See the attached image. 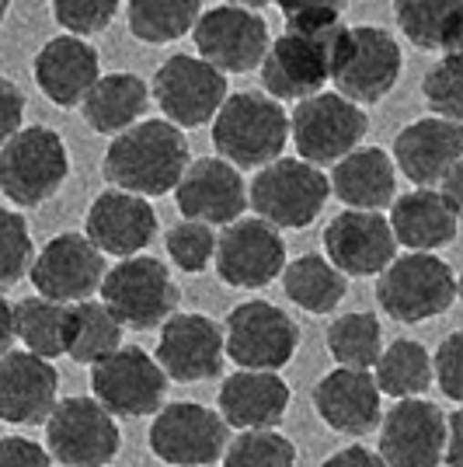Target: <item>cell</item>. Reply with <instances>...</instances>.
<instances>
[{
  "label": "cell",
  "instance_id": "bcb514c9",
  "mask_svg": "<svg viewBox=\"0 0 463 467\" xmlns=\"http://www.w3.org/2000/svg\"><path fill=\"white\" fill-rule=\"evenodd\" d=\"M25 122V91L15 80L0 78V143L15 137Z\"/></svg>",
  "mask_w": 463,
  "mask_h": 467
},
{
  "label": "cell",
  "instance_id": "4dcf8cb0",
  "mask_svg": "<svg viewBox=\"0 0 463 467\" xmlns=\"http://www.w3.org/2000/svg\"><path fill=\"white\" fill-rule=\"evenodd\" d=\"M394 21L418 49L460 53L463 0H394Z\"/></svg>",
  "mask_w": 463,
  "mask_h": 467
},
{
  "label": "cell",
  "instance_id": "9c48e42d",
  "mask_svg": "<svg viewBox=\"0 0 463 467\" xmlns=\"http://www.w3.org/2000/svg\"><path fill=\"white\" fill-rule=\"evenodd\" d=\"M369 130L363 105L338 91H314L300 98L290 116V137L296 154L310 164H334L352 147H359Z\"/></svg>",
  "mask_w": 463,
  "mask_h": 467
},
{
  "label": "cell",
  "instance_id": "8fae6325",
  "mask_svg": "<svg viewBox=\"0 0 463 467\" xmlns=\"http://www.w3.org/2000/svg\"><path fill=\"white\" fill-rule=\"evenodd\" d=\"M91 390L101 409L122 419H143L164 405L168 373L139 346H118L105 359L91 363Z\"/></svg>",
  "mask_w": 463,
  "mask_h": 467
},
{
  "label": "cell",
  "instance_id": "d6a6232c",
  "mask_svg": "<svg viewBox=\"0 0 463 467\" xmlns=\"http://www.w3.org/2000/svg\"><path fill=\"white\" fill-rule=\"evenodd\" d=\"M15 314V338H21L28 352H36L42 359H57L67 356L70 342V307L46 300V296H25L18 304H11Z\"/></svg>",
  "mask_w": 463,
  "mask_h": 467
},
{
  "label": "cell",
  "instance_id": "f1b7e54d",
  "mask_svg": "<svg viewBox=\"0 0 463 467\" xmlns=\"http://www.w3.org/2000/svg\"><path fill=\"white\" fill-rule=\"evenodd\" d=\"M328 185L348 210H384L397 195V168L380 147H352L334 161Z\"/></svg>",
  "mask_w": 463,
  "mask_h": 467
},
{
  "label": "cell",
  "instance_id": "ba28073f",
  "mask_svg": "<svg viewBox=\"0 0 463 467\" xmlns=\"http://www.w3.org/2000/svg\"><path fill=\"white\" fill-rule=\"evenodd\" d=\"M101 304L112 311L118 325L150 331L164 325L178 307V286L164 262L147 254H129L116 269L101 275Z\"/></svg>",
  "mask_w": 463,
  "mask_h": 467
},
{
  "label": "cell",
  "instance_id": "e575fe53",
  "mask_svg": "<svg viewBox=\"0 0 463 467\" xmlns=\"http://www.w3.org/2000/svg\"><path fill=\"white\" fill-rule=\"evenodd\" d=\"M373 380L386 398H415L425 394L432 384V356L415 338H397L386 349H380L373 363Z\"/></svg>",
  "mask_w": 463,
  "mask_h": 467
},
{
  "label": "cell",
  "instance_id": "603a6c76",
  "mask_svg": "<svg viewBox=\"0 0 463 467\" xmlns=\"http://www.w3.org/2000/svg\"><path fill=\"white\" fill-rule=\"evenodd\" d=\"M84 237L95 244L101 254H129L143 252L157 237V213L154 206L136 192L126 189H108L91 202L84 216Z\"/></svg>",
  "mask_w": 463,
  "mask_h": 467
},
{
  "label": "cell",
  "instance_id": "2e32d148",
  "mask_svg": "<svg viewBox=\"0 0 463 467\" xmlns=\"http://www.w3.org/2000/svg\"><path fill=\"white\" fill-rule=\"evenodd\" d=\"M216 273L227 286L237 290H262L269 286L286 265V241L269 220H231L227 231L216 237Z\"/></svg>",
  "mask_w": 463,
  "mask_h": 467
},
{
  "label": "cell",
  "instance_id": "484cf974",
  "mask_svg": "<svg viewBox=\"0 0 463 467\" xmlns=\"http://www.w3.org/2000/svg\"><path fill=\"white\" fill-rule=\"evenodd\" d=\"M32 78L53 105L74 109V105H80V98L87 95V88L101 78V59H98V49L87 39L63 32L36 53Z\"/></svg>",
  "mask_w": 463,
  "mask_h": 467
},
{
  "label": "cell",
  "instance_id": "ee69618b",
  "mask_svg": "<svg viewBox=\"0 0 463 467\" xmlns=\"http://www.w3.org/2000/svg\"><path fill=\"white\" fill-rule=\"evenodd\" d=\"M0 467H49V453L28 436H0Z\"/></svg>",
  "mask_w": 463,
  "mask_h": 467
},
{
  "label": "cell",
  "instance_id": "681fc988",
  "mask_svg": "<svg viewBox=\"0 0 463 467\" xmlns=\"http://www.w3.org/2000/svg\"><path fill=\"white\" fill-rule=\"evenodd\" d=\"M15 346V314H11V300L0 293V356Z\"/></svg>",
  "mask_w": 463,
  "mask_h": 467
},
{
  "label": "cell",
  "instance_id": "83f0119b",
  "mask_svg": "<svg viewBox=\"0 0 463 467\" xmlns=\"http://www.w3.org/2000/svg\"><path fill=\"white\" fill-rule=\"evenodd\" d=\"M386 223L394 231V241L405 244L407 252H436L457 241L460 210H453L439 195V189H415L390 199Z\"/></svg>",
  "mask_w": 463,
  "mask_h": 467
},
{
  "label": "cell",
  "instance_id": "7dc6e473",
  "mask_svg": "<svg viewBox=\"0 0 463 467\" xmlns=\"http://www.w3.org/2000/svg\"><path fill=\"white\" fill-rule=\"evenodd\" d=\"M321 467H386L380 453H373L369 447H345L338 453H331Z\"/></svg>",
  "mask_w": 463,
  "mask_h": 467
},
{
  "label": "cell",
  "instance_id": "30bf717a",
  "mask_svg": "<svg viewBox=\"0 0 463 467\" xmlns=\"http://www.w3.org/2000/svg\"><path fill=\"white\" fill-rule=\"evenodd\" d=\"M296 321L269 300H244L227 314L223 356H231L241 370H283L296 356Z\"/></svg>",
  "mask_w": 463,
  "mask_h": 467
},
{
  "label": "cell",
  "instance_id": "277c9868",
  "mask_svg": "<svg viewBox=\"0 0 463 467\" xmlns=\"http://www.w3.org/2000/svg\"><path fill=\"white\" fill-rule=\"evenodd\" d=\"M331 195L328 175L304 157H275L258 168L248 206L275 231H304L310 227Z\"/></svg>",
  "mask_w": 463,
  "mask_h": 467
},
{
  "label": "cell",
  "instance_id": "f907efd6",
  "mask_svg": "<svg viewBox=\"0 0 463 467\" xmlns=\"http://www.w3.org/2000/svg\"><path fill=\"white\" fill-rule=\"evenodd\" d=\"M223 4H237V7H252V11H258V7H265V4H272V0H223Z\"/></svg>",
  "mask_w": 463,
  "mask_h": 467
},
{
  "label": "cell",
  "instance_id": "b9f144b4",
  "mask_svg": "<svg viewBox=\"0 0 463 467\" xmlns=\"http://www.w3.org/2000/svg\"><path fill=\"white\" fill-rule=\"evenodd\" d=\"M53 18L59 28H67L70 36H98L116 21L122 0H49Z\"/></svg>",
  "mask_w": 463,
  "mask_h": 467
},
{
  "label": "cell",
  "instance_id": "cb8c5ba5",
  "mask_svg": "<svg viewBox=\"0 0 463 467\" xmlns=\"http://www.w3.org/2000/svg\"><path fill=\"white\" fill-rule=\"evenodd\" d=\"M59 373L36 352L7 349L0 356V422L42 426L57 405Z\"/></svg>",
  "mask_w": 463,
  "mask_h": 467
},
{
  "label": "cell",
  "instance_id": "ab89813d",
  "mask_svg": "<svg viewBox=\"0 0 463 467\" xmlns=\"http://www.w3.org/2000/svg\"><path fill=\"white\" fill-rule=\"evenodd\" d=\"M32 234L18 210H4L0 206V290L15 286L21 275L32 265Z\"/></svg>",
  "mask_w": 463,
  "mask_h": 467
},
{
  "label": "cell",
  "instance_id": "f546056e",
  "mask_svg": "<svg viewBox=\"0 0 463 467\" xmlns=\"http://www.w3.org/2000/svg\"><path fill=\"white\" fill-rule=\"evenodd\" d=\"M147 105H150V88H147V80L129 74V70L101 74L87 88V95L80 98L84 122L101 137H116L126 126L139 122Z\"/></svg>",
  "mask_w": 463,
  "mask_h": 467
},
{
  "label": "cell",
  "instance_id": "44dd1931",
  "mask_svg": "<svg viewBox=\"0 0 463 467\" xmlns=\"http://www.w3.org/2000/svg\"><path fill=\"white\" fill-rule=\"evenodd\" d=\"M154 359L181 384L216 377L223 370V328L206 314H171L160 325Z\"/></svg>",
  "mask_w": 463,
  "mask_h": 467
},
{
  "label": "cell",
  "instance_id": "d6986e66",
  "mask_svg": "<svg viewBox=\"0 0 463 467\" xmlns=\"http://www.w3.org/2000/svg\"><path fill=\"white\" fill-rule=\"evenodd\" d=\"M178 213L199 223H231L248 210V185L241 168H233L223 157H199L189 161L178 185L171 189Z\"/></svg>",
  "mask_w": 463,
  "mask_h": 467
},
{
  "label": "cell",
  "instance_id": "74e56055",
  "mask_svg": "<svg viewBox=\"0 0 463 467\" xmlns=\"http://www.w3.org/2000/svg\"><path fill=\"white\" fill-rule=\"evenodd\" d=\"M223 467H293L296 464V447L286 436L272 429H244L231 447H223Z\"/></svg>",
  "mask_w": 463,
  "mask_h": 467
},
{
  "label": "cell",
  "instance_id": "ffe728a7",
  "mask_svg": "<svg viewBox=\"0 0 463 467\" xmlns=\"http://www.w3.org/2000/svg\"><path fill=\"white\" fill-rule=\"evenodd\" d=\"M324 252L342 275H380L397 254V241L380 210H342L324 227Z\"/></svg>",
  "mask_w": 463,
  "mask_h": 467
},
{
  "label": "cell",
  "instance_id": "836d02e7",
  "mask_svg": "<svg viewBox=\"0 0 463 467\" xmlns=\"http://www.w3.org/2000/svg\"><path fill=\"white\" fill-rule=\"evenodd\" d=\"M202 0H126V21L143 46H168L192 32Z\"/></svg>",
  "mask_w": 463,
  "mask_h": 467
},
{
  "label": "cell",
  "instance_id": "52a82bcc",
  "mask_svg": "<svg viewBox=\"0 0 463 467\" xmlns=\"http://www.w3.org/2000/svg\"><path fill=\"white\" fill-rule=\"evenodd\" d=\"M405 53L401 42L376 25H348L342 49L331 67V84L355 105L384 101L401 80Z\"/></svg>",
  "mask_w": 463,
  "mask_h": 467
},
{
  "label": "cell",
  "instance_id": "6da1fadb",
  "mask_svg": "<svg viewBox=\"0 0 463 467\" xmlns=\"http://www.w3.org/2000/svg\"><path fill=\"white\" fill-rule=\"evenodd\" d=\"M189 168V140L168 119H139L108 143L101 175L143 199L168 195Z\"/></svg>",
  "mask_w": 463,
  "mask_h": 467
},
{
  "label": "cell",
  "instance_id": "8992f818",
  "mask_svg": "<svg viewBox=\"0 0 463 467\" xmlns=\"http://www.w3.org/2000/svg\"><path fill=\"white\" fill-rule=\"evenodd\" d=\"M457 300V275L432 252L394 254L376 283V304L386 317L401 325H418L439 317Z\"/></svg>",
  "mask_w": 463,
  "mask_h": 467
},
{
  "label": "cell",
  "instance_id": "7a4b0ae2",
  "mask_svg": "<svg viewBox=\"0 0 463 467\" xmlns=\"http://www.w3.org/2000/svg\"><path fill=\"white\" fill-rule=\"evenodd\" d=\"M345 21H286V32L269 39L262 57V84L275 101H300V98L324 91L331 80V67L345 39Z\"/></svg>",
  "mask_w": 463,
  "mask_h": 467
},
{
  "label": "cell",
  "instance_id": "60d3db41",
  "mask_svg": "<svg viewBox=\"0 0 463 467\" xmlns=\"http://www.w3.org/2000/svg\"><path fill=\"white\" fill-rule=\"evenodd\" d=\"M164 244L171 262L181 273H202L212 262V248H216V234L210 223H199V220H181L174 223L171 231L164 234Z\"/></svg>",
  "mask_w": 463,
  "mask_h": 467
},
{
  "label": "cell",
  "instance_id": "7bdbcfd3",
  "mask_svg": "<svg viewBox=\"0 0 463 467\" xmlns=\"http://www.w3.org/2000/svg\"><path fill=\"white\" fill-rule=\"evenodd\" d=\"M460 352H463V335L460 331H453V335H446L439 352H436V359H432V367H436V380H439V388L449 401H460L463 398V363H460Z\"/></svg>",
  "mask_w": 463,
  "mask_h": 467
},
{
  "label": "cell",
  "instance_id": "5bb4252c",
  "mask_svg": "<svg viewBox=\"0 0 463 467\" xmlns=\"http://www.w3.org/2000/svg\"><path fill=\"white\" fill-rule=\"evenodd\" d=\"M227 91V74H220L212 63L202 57H168L154 74V98L157 109L178 130H199L206 126L216 109L223 105Z\"/></svg>",
  "mask_w": 463,
  "mask_h": 467
},
{
  "label": "cell",
  "instance_id": "d590c367",
  "mask_svg": "<svg viewBox=\"0 0 463 467\" xmlns=\"http://www.w3.org/2000/svg\"><path fill=\"white\" fill-rule=\"evenodd\" d=\"M122 346V325H118L112 311L98 300H77L70 304V342H67V356L74 363L91 367L98 359H105L112 349Z\"/></svg>",
  "mask_w": 463,
  "mask_h": 467
},
{
  "label": "cell",
  "instance_id": "ac0fdd59",
  "mask_svg": "<svg viewBox=\"0 0 463 467\" xmlns=\"http://www.w3.org/2000/svg\"><path fill=\"white\" fill-rule=\"evenodd\" d=\"M380 457L386 467H439L443 464L446 411L436 401L397 398L380 415Z\"/></svg>",
  "mask_w": 463,
  "mask_h": 467
},
{
  "label": "cell",
  "instance_id": "1f68e13d",
  "mask_svg": "<svg viewBox=\"0 0 463 467\" xmlns=\"http://www.w3.org/2000/svg\"><path fill=\"white\" fill-rule=\"evenodd\" d=\"M283 290L307 314H331L348 293V275H342L324 254H300L283 265Z\"/></svg>",
  "mask_w": 463,
  "mask_h": 467
},
{
  "label": "cell",
  "instance_id": "7c38bea8",
  "mask_svg": "<svg viewBox=\"0 0 463 467\" xmlns=\"http://www.w3.org/2000/svg\"><path fill=\"white\" fill-rule=\"evenodd\" d=\"M46 443L63 467H105L122 447V436L116 415L95 398H67L46 419Z\"/></svg>",
  "mask_w": 463,
  "mask_h": 467
},
{
  "label": "cell",
  "instance_id": "5b68a950",
  "mask_svg": "<svg viewBox=\"0 0 463 467\" xmlns=\"http://www.w3.org/2000/svg\"><path fill=\"white\" fill-rule=\"evenodd\" d=\"M70 175L67 143L49 126H25L0 143V192L15 206H42Z\"/></svg>",
  "mask_w": 463,
  "mask_h": 467
},
{
  "label": "cell",
  "instance_id": "3957f363",
  "mask_svg": "<svg viewBox=\"0 0 463 467\" xmlns=\"http://www.w3.org/2000/svg\"><path fill=\"white\" fill-rule=\"evenodd\" d=\"M212 147L233 168H262L283 157L290 143V112L265 91H237L216 109Z\"/></svg>",
  "mask_w": 463,
  "mask_h": 467
},
{
  "label": "cell",
  "instance_id": "4316f807",
  "mask_svg": "<svg viewBox=\"0 0 463 467\" xmlns=\"http://www.w3.org/2000/svg\"><path fill=\"white\" fill-rule=\"evenodd\" d=\"M220 419L233 429H275L290 409V388L275 370H241L220 384Z\"/></svg>",
  "mask_w": 463,
  "mask_h": 467
},
{
  "label": "cell",
  "instance_id": "7402d4cb",
  "mask_svg": "<svg viewBox=\"0 0 463 467\" xmlns=\"http://www.w3.org/2000/svg\"><path fill=\"white\" fill-rule=\"evenodd\" d=\"M390 161L418 189H436L439 178L463 161V126L443 116L415 119L394 137Z\"/></svg>",
  "mask_w": 463,
  "mask_h": 467
},
{
  "label": "cell",
  "instance_id": "c3c4849f",
  "mask_svg": "<svg viewBox=\"0 0 463 467\" xmlns=\"http://www.w3.org/2000/svg\"><path fill=\"white\" fill-rule=\"evenodd\" d=\"M460 429H463V411L453 409L446 415V436H443V461L449 467H463L460 453Z\"/></svg>",
  "mask_w": 463,
  "mask_h": 467
},
{
  "label": "cell",
  "instance_id": "9a60e30c",
  "mask_svg": "<svg viewBox=\"0 0 463 467\" xmlns=\"http://www.w3.org/2000/svg\"><path fill=\"white\" fill-rule=\"evenodd\" d=\"M231 426L220 419V411L195 405V401H174L157 409V419L150 426V450L157 461L174 467H210L220 461L227 447Z\"/></svg>",
  "mask_w": 463,
  "mask_h": 467
},
{
  "label": "cell",
  "instance_id": "f6af8a7d",
  "mask_svg": "<svg viewBox=\"0 0 463 467\" xmlns=\"http://www.w3.org/2000/svg\"><path fill=\"white\" fill-rule=\"evenodd\" d=\"M279 4V11L286 21H324V18H342L348 0H272Z\"/></svg>",
  "mask_w": 463,
  "mask_h": 467
},
{
  "label": "cell",
  "instance_id": "e0dca14e",
  "mask_svg": "<svg viewBox=\"0 0 463 467\" xmlns=\"http://www.w3.org/2000/svg\"><path fill=\"white\" fill-rule=\"evenodd\" d=\"M105 275V258L84 234H57L42 244L39 254H32L28 279L39 296L57 304H77L98 293Z\"/></svg>",
  "mask_w": 463,
  "mask_h": 467
},
{
  "label": "cell",
  "instance_id": "816d5d0a",
  "mask_svg": "<svg viewBox=\"0 0 463 467\" xmlns=\"http://www.w3.org/2000/svg\"><path fill=\"white\" fill-rule=\"evenodd\" d=\"M7 11H11V0H0V25L7 18Z\"/></svg>",
  "mask_w": 463,
  "mask_h": 467
},
{
  "label": "cell",
  "instance_id": "4fadbf2b",
  "mask_svg": "<svg viewBox=\"0 0 463 467\" xmlns=\"http://www.w3.org/2000/svg\"><path fill=\"white\" fill-rule=\"evenodd\" d=\"M192 42L220 74H252L269 49V25L252 7L220 4L195 18Z\"/></svg>",
  "mask_w": 463,
  "mask_h": 467
},
{
  "label": "cell",
  "instance_id": "f35d334b",
  "mask_svg": "<svg viewBox=\"0 0 463 467\" xmlns=\"http://www.w3.org/2000/svg\"><path fill=\"white\" fill-rule=\"evenodd\" d=\"M425 105L443 119L460 122L463 119V78H460V53H443L422 78Z\"/></svg>",
  "mask_w": 463,
  "mask_h": 467
},
{
  "label": "cell",
  "instance_id": "d4e9b609",
  "mask_svg": "<svg viewBox=\"0 0 463 467\" xmlns=\"http://www.w3.org/2000/svg\"><path fill=\"white\" fill-rule=\"evenodd\" d=\"M314 411L324 426L342 436H366L380 426V388L369 370L338 367L324 373L314 388Z\"/></svg>",
  "mask_w": 463,
  "mask_h": 467
},
{
  "label": "cell",
  "instance_id": "8d00e7d4",
  "mask_svg": "<svg viewBox=\"0 0 463 467\" xmlns=\"http://www.w3.org/2000/svg\"><path fill=\"white\" fill-rule=\"evenodd\" d=\"M384 342V328L380 317L359 311L334 317L328 328V352L334 356L338 367H355V370H369L380 356Z\"/></svg>",
  "mask_w": 463,
  "mask_h": 467
}]
</instances>
